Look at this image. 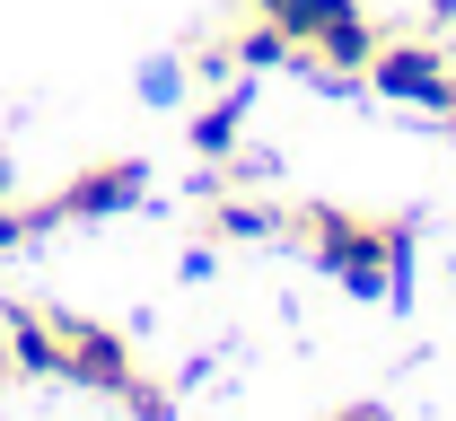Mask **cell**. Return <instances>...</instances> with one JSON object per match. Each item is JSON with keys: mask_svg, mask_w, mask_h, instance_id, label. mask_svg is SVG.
Masks as SVG:
<instances>
[{"mask_svg": "<svg viewBox=\"0 0 456 421\" xmlns=\"http://www.w3.org/2000/svg\"><path fill=\"white\" fill-rule=\"evenodd\" d=\"M369 88H378L387 106L439 115V97H448V53H439V45H378V53H369Z\"/></svg>", "mask_w": 456, "mask_h": 421, "instance_id": "obj_5", "label": "cell"}, {"mask_svg": "<svg viewBox=\"0 0 456 421\" xmlns=\"http://www.w3.org/2000/svg\"><path fill=\"white\" fill-rule=\"evenodd\" d=\"M273 229H281L273 202H228V211H220V238H273Z\"/></svg>", "mask_w": 456, "mask_h": 421, "instance_id": "obj_9", "label": "cell"}, {"mask_svg": "<svg viewBox=\"0 0 456 421\" xmlns=\"http://www.w3.org/2000/svg\"><path fill=\"white\" fill-rule=\"evenodd\" d=\"M53 343H61V377L88 386V395H114V404H123V386L141 377L132 352H123V334L88 325V316H53Z\"/></svg>", "mask_w": 456, "mask_h": 421, "instance_id": "obj_3", "label": "cell"}, {"mask_svg": "<svg viewBox=\"0 0 456 421\" xmlns=\"http://www.w3.org/2000/svg\"><path fill=\"white\" fill-rule=\"evenodd\" d=\"M255 9H264V18H273V9H281V0H255Z\"/></svg>", "mask_w": 456, "mask_h": 421, "instance_id": "obj_14", "label": "cell"}, {"mask_svg": "<svg viewBox=\"0 0 456 421\" xmlns=\"http://www.w3.org/2000/svg\"><path fill=\"white\" fill-rule=\"evenodd\" d=\"M141 97H150V106H175V97H184V61H150V70H141Z\"/></svg>", "mask_w": 456, "mask_h": 421, "instance_id": "obj_10", "label": "cell"}, {"mask_svg": "<svg viewBox=\"0 0 456 421\" xmlns=\"http://www.w3.org/2000/svg\"><path fill=\"white\" fill-rule=\"evenodd\" d=\"M298 229L316 238V263L334 272L351 299H387V246H395V229L351 220V211H298Z\"/></svg>", "mask_w": 456, "mask_h": 421, "instance_id": "obj_2", "label": "cell"}, {"mask_svg": "<svg viewBox=\"0 0 456 421\" xmlns=\"http://www.w3.org/2000/svg\"><path fill=\"white\" fill-rule=\"evenodd\" d=\"M237 132H246V88H228V97H211V106L193 115V150H202V158H228Z\"/></svg>", "mask_w": 456, "mask_h": 421, "instance_id": "obj_7", "label": "cell"}, {"mask_svg": "<svg viewBox=\"0 0 456 421\" xmlns=\"http://www.w3.org/2000/svg\"><path fill=\"white\" fill-rule=\"evenodd\" d=\"M273 27L289 36V61H307L316 79H351L378 53V27L360 18V0H281Z\"/></svg>", "mask_w": 456, "mask_h": 421, "instance_id": "obj_1", "label": "cell"}, {"mask_svg": "<svg viewBox=\"0 0 456 421\" xmlns=\"http://www.w3.org/2000/svg\"><path fill=\"white\" fill-rule=\"evenodd\" d=\"M9 368H27V377H61V343H53V316H36V307H9Z\"/></svg>", "mask_w": 456, "mask_h": 421, "instance_id": "obj_6", "label": "cell"}, {"mask_svg": "<svg viewBox=\"0 0 456 421\" xmlns=\"http://www.w3.org/2000/svg\"><path fill=\"white\" fill-rule=\"evenodd\" d=\"M150 193V167L141 158H97L79 184H61L53 202L36 211V229H53V220H114V211H132Z\"/></svg>", "mask_w": 456, "mask_h": 421, "instance_id": "obj_4", "label": "cell"}, {"mask_svg": "<svg viewBox=\"0 0 456 421\" xmlns=\"http://www.w3.org/2000/svg\"><path fill=\"white\" fill-rule=\"evenodd\" d=\"M0 202H9V158H0Z\"/></svg>", "mask_w": 456, "mask_h": 421, "instance_id": "obj_13", "label": "cell"}, {"mask_svg": "<svg viewBox=\"0 0 456 421\" xmlns=\"http://www.w3.org/2000/svg\"><path fill=\"white\" fill-rule=\"evenodd\" d=\"M439 123H456V70H448V97H439Z\"/></svg>", "mask_w": 456, "mask_h": 421, "instance_id": "obj_12", "label": "cell"}, {"mask_svg": "<svg viewBox=\"0 0 456 421\" xmlns=\"http://www.w3.org/2000/svg\"><path fill=\"white\" fill-rule=\"evenodd\" d=\"M228 61H237V70H281V61H289V36L273 27V18H255V27L228 45Z\"/></svg>", "mask_w": 456, "mask_h": 421, "instance_id": "obj_8", "label": "cell"}, {"mask_svg": "<svg viewBox=\"0 0 456 421\" xmlns=\"http://www.w3.org/2000/svg\"><path fill=\"white\" fill-rule=\"evenodd\" d=\"M27 229H36V211H9V202H0V255H9V246L27 238Z\"/></svg>", "mask_w": 456, "mask_h": 421, "instance_id": "obj_11", "label": "cell"}]
</instances>
